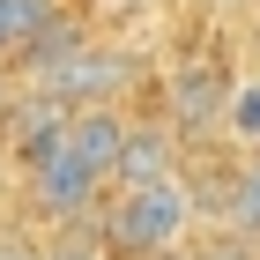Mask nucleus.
Wrapping results in <instances>:
<instances>
[{
  "label": "nucleus",
  "instance_id": "nucleus-1",
  "mask_svg": "<svg viewBox=\"0 0 260 260\" xmlns=\"http://www.w3.org/2000/svg\"><path fill=\"white\" fill-rule=\"evenodd\" d=\"M97 223H104L119 260H164L201 231V208H193L186 171H171V179H149V186H112Z\"/></svg>",
  "mask_w": 260,
  "mask_h": 260
},
{
  "label": "nucleus",
  "instance_id": "nucleus-2",
  "mask_svg": "<svg viewBox=\"0 0 260 260\" xmlns=\"http://www.w3.org/2000/svg\"><path fill=\"white\" fill-rule=\"evenodd\" d=\"M15 179H22V201H30V216H38L45 231L97 216V208H104V193H112V186H104L97 171H89V164L75 156V149H60V156L30 164V171H15Z\"/></svg>",
  "mask_w": 260,
  "mask_h": 260
},
{
  "label": "nucleus",
  "instance_id": "nucleus-3",
  "mask_svg": "<svg viewBox=\"0 0 260 260\" xmlns=\"http://www.w3.org/2000/svg\"><path fill=\"white\" fill-rule=\"evenodd\" d=\"M0 149L15 156V171H30V164H45V156H60V149H67V104L52 97V89L15 82V89L0 97Z\"/></svg>",
  "mask_w": 260,
  "mask_h": 260
},
{
  "label": "nucleus",
  "instance_id": "nucleus-4",
  "mask_svg": "<svg viewBox=\"0 0 260 260\" xmlns=\"http://www.w3.org/2000/svg\"><path fill=\"white\" fill-rule=\"evenodd\" d=\"M134 82V60H126L119 45H97V38H82L75 52H67L60 67L45 82H30V89H52V97L75 112V104H119V89Z\"/></svg>",
  "mask_w": 260,
  "mask_h": 260
},
{
  "label": "nucleus",
  "instance_id": "nucleus-5",
  "mask_svg": "<svg viewBox=\"0 0 260 260\" xmlns=\"http://www.w3.org/2000/svg\"><path fill=\"white\" fill-rule=\"evenodd\" d=\"M231 89H238V82L223 75V67H179V75H171V112H164V119L179 126L186 141H201V134H216L223 126V112H231Z\"/></svg>",
  "mask_w": 260,
  "mask_h": 260
},
{
  "label": "nucleus",
  "instance_id": "nucleus-6",
  "mask_svg": "<svg viewBox=\"0 0 260 260\" xmlns=\"http://www.w3.org/2000/svg\"><path fill=\"white\" fill-rule=\"evenodd\" d=\"M186 164V134L171 119H126V141H119V171L112 186H149V179H171Z\"/></svg>",
  "mask_w": 260,
  "mask_h": 260
},
{
  "label": "nucleus",
  "instance_id": "nucleus-7",
  "mask_svg": "<svg viewBox=\"0 0 260 260\" xmlns=\"http://www.w3.org/2000/svg\"><path fill=\"white\" fill-rule=\"evenodd\" d=\"M126 104H75L67 112V149H75L89 171H97L104 186H112V171H119V141H126Z\"/></svg>",
  "mask_w": 260,
  "mask_h": 260
},
{
  "label": "nucleus",
  "instance_id": "nucleus-8",
  "mask_svg": "<svg viewBox=\"0 0 260 260\" xmlns=\"http://www.w3.org/2000/svg\"><path fill=\"white\" fill-rule=\"evenodd\" d=\"M60 22V0H0V60H15L30 38Z\"/></svg>",
  "mask_w": 260,
  "mask_h": 260
},
{
  "label": "nucleus",
  "instance_id": "nucleus-9",
  "mask_svg": "<svg viewBox=\"0 0 260 260\" xmlns=\"http://www.w3.org/2000/svg\"><path fill=\"white\" fill-rule=\"evenodd\" d=\"M45 260H119V253H112V238H104L97 216H82V223L45 231Z\"/></svg>",
  "mask_w": 260,
  "mask_h": 260
},
{
  "label": "nucleus",
  "instance_id": "nucleus-10",
  "mask_svg": "<svg viewBox=\"0 0 260 260\" xmlns=\"http://www.w3.org/2000/svg\"><path fill=\"white\" fill-rule=\"evenodd\" d=\"M223 223H238L245 238H260V156H253V149L238 156V179H231V208H223Z\"/></svg>",
  "mask_w": 260,
  "mask_h": 260
},
{
  "label": "nucleus",
  "instance_id": "nucleus-11",
  "mask_svg": "<svg viewBox=\"0 0 260 260\" xmlns=\"http://www.w3.org/2000/svg\"><path fill=\"white\" fill-rule=\"evenodd\" d=\"M223 134L238 141V149H253V141H260V75L231 89V112H223Z\"/></svg>",
  "mask_w": 260,
  "mask_h": 260
},
{
  "label": "nucleus",
  "instance_id": "nucleus-12",
  "mask_svg": "<svg viewBox=\"0 0 260 260\" xmlns=\"http://www.w3.org/2000/svg\"><path fill=\"white\" fill-rule=\"evenodd\" d=\"M193 260H260V238H245L238 223H216L208 238H201V253Z\"/></svg>",
  "mask_w": 260,
  "mask_h": 260
},
{
  "label": "nucleus",
  "instance_id": "nucleus-13",
  "mask_svg": "<svg viewBox=\"0 0 260 260\" xmlns=\"http://www.w3.org/2000/svg\"><path fill=\"white\" fill-rule=\"evenodd\" d=\"M0 260H45V238H30V231H0Z\"/></svg>",
  "mask_w": 260,
  "mask_h": 260
},
{
  "label": "nucleus",
  "instance_id": "nucleus-14",
  "mask_svg": "<svg viewBox=\"0 0 260 260\" xmlns=\"http://www.w3.org/2000/svg\"><path fill=\"white\" fill-rule=\"evenodd\" d=\"M15 193V156H8V149H0V201Z\"/></svg>",
  "mask_w": 260,
  "mask_h": 260
},
{
  "label": "nucleus",
  "instance_id": "nucleus-15",
  "mask_svg": "<svg viewBox=\"0 0 260 260\" xmlns=\"http://www.w3.org/2000/svg\"><path fill=\"white\" fill-rule=\"evenodd\" d=\"M253 156H260V141H253Z\"/></svg>",
  "mask_w": 260,
  "mask_h": 260
}]
</instances>
